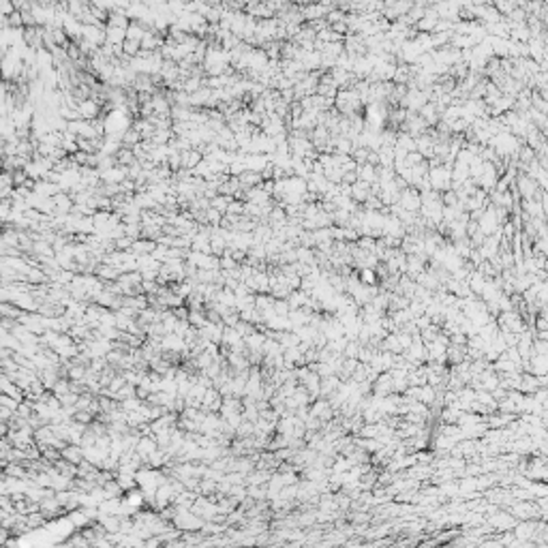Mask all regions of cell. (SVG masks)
<instances>
[{
	"label": "cell",
	"mask_w": 548,
	"mask_h": 548,
	"mask_svg": "<svg viewBox=\"0 0 548 548\" xmlns=\"http://www.w3.org/2000/svg\"><path fill=\"white\" fill-rule=\"evenodd\" d=\"M189 324L193 328H204L206 324H208V315H206V311H195V308H191L189 311Z\"/></svg>",
	"instance_id": "10"
},
{
	"label": "cell",
	"mask_w": 548,
	"mask_h": 548,
	"mask_svg": "<svg viewBox=\"0 0 548 548\" xmlns=\"http://www.w3.org/2000/svg\"><path fill=\"white\" fill-rule=\"evenodd\" d=\"M141 405H144V401H141L139 396H131V398H125V401L120 403V407L125 411H135V409H139Z\"/></svg>",
	"instance_id": "14"
},
{
	"label": "cell",
	"mask_w": 548,
	"mask_h": 548,
	"mask_svg": "<svg viewBox=\"0 0 548 548\" xmlns=\"http://www.w3.org/2000/svg\"><path fill=\"white\" fill-rule=\"evenodd\" d=\"M206 520L202 516H197L193 510H178V514L173 516L171 525L178 527L180 531H199L204 527Z\"/></svg>",
	"instance_id": "1"
},
{
	"label": "cell",
	"mask_w": 548,
	"mask_h": 548,
	"mask_svg": "<svg viewBox=\"0 0 548 548\" xmlns=\"http://www.w3.org/2000/svg\"><path fill=\"white\" fill-rule=\"evenodd\" d=\"M231 199H234V197H229V195H221V193H218L216 197H212V208L221 210L223 214H225V212H227V208H229V204H231Z\"/></svg>",
	"instance_id": "13"
},
{
	"label": "cell",
	"mask_w": 548,
	"mask_h": 548,
	"mask_svg": "<svg viewBox=\"0 0 548 548\" xmlns=\"http://www.w3.org/2000/svg\"><path fill=\"white\" fill-rule=\"evenodd\" d=\"M135 450H137V454L141 456L144 461H148V456H150L154 450H159V441L154 435H141L137 446H135Z\"/></svg>",
	"instance_id": "2"
},
{
	"label": "cell",
	"mask_w": 548,
	"mask_h": 548,
	"mask_svg": "<svg viewBox=\"0 0 548 548\" xmlns=\"http://www.w3.org/2000/svg\"><path fill=\"white\" fill-rule=\"evenodd\" d=\"M255 435V422L251 420H242V424L236 428V437H240V439H247V437H253Z\"/></svg>",
	"instance_id": "12"
},
{
	"label": "cell",
	"mask_w": 548,
	"mask_h": 548,
	"mask_svg": "<svg viewBox=\"0 0 548 548\" xmlns=\"http://www.w3.org/2000/svg\"><path fill=\"white\" fill-rule=\"evenodd\" d=\"M204 161V152H199L197 148H191V150L182 152V169H195V167Z\"/></svg>",
	"instance_id": "4"
},
{
	"label": "cell",
	"mask_w": 548,
	"mask_h": 548,
	"mask_svg": "<svg viewBox=\"0 0 548 548\" xmlns=\"http://www.w3.org/2000/svg\"><path fill=\"white\" fill-rule=\"evenodd\" d=\"M171 311H173V315H176L180 321H189V311H191L189 306L180 304V306H176V308H171Z\"/></svg>",
	"instance_id": "16"
},
{
	"label": "cell",
	"mask_w": 548,
	"mask_h": 548,
	"mask_svg": "<svg viewBox=\"0 0 548 548\" xmlns=\"http://www.w3.org/2000/svg\"><path fill=\"white\" fill-rule=\"evenodd\" d=\"M54 467H56V471H60V473H64V475H69V478H75V475H77V465H73V463H69L67 459H58V461L54 463Z\"/></svg>",
	"instance_id": "9"
},
{
	"label": "cell",
	"mask_w": 548,
	"mask_h": 548,
	"mask_svg": "<svg viewBox=\"0 0 548 548\" xmlns=\"http://www.w3.org/2000/svg\"><path fill=\"white\" fill-rule=\"evenodd\" d=\"M266 332L261 330H255L251 332L249 337H244V343H247V349L249 351H263V343H266Z\"/></svg>",
	"instance_id": "5"
},
{
	"label": "cell",
	"mask_w": 548,
	"mask_h": 548,
	"mask_svg": "<svg viewBox=\"0 0 548 548\" xmlns=\"http://www.w3.org/2000/svg\"><path fill=\"white\" fill-rule=\"evenodd\" d=\"M238 266H240V263L234 259V255H227V253H225V255L221 257V270H225V272H231V270H236Z\"/></svg>",
	"instance_id": "15"
},
{
	"label": "cell",
	"mask_w": 548,
	"mask_h": 548,
	"mask_svg": "<svg viewBox=\"0 0 548 548\" xmlns=\"http://www.w3.org/2000/svg\"><path fill=\"white\" fill-rule=\"evenodd\" d=\"M0 313H2V317H9V319H22V315L26 313L24 308H19L17 304H13V302H2V306H0Z\"/></svg>",
	"instance_id": "7"
},
{
	"label": "cell",
	"mask_w": 548,
	"mask_h": 548,
	"mask_svg": "<svg viewBox=\"0 0 548 548\" xmlns=\"http://www.w3.org/2000/svg\"><path fill=\"white\" fill-rule=\"evenodd\" d=\"M238 180H240L242 189H253V186H259L263 182L261 171H244V173L238 176Z\"/></svg>",
	"instance_id": "6"
},
{
	"label": "cell",
	"mask_w": 548,
	"mask_h": 548,
	"mask_svg": "<svg viewBox=\"0 0 548 548\" xmlns=\"http://www.w3.org/2000/svg\"><path fill=\"white\" fill-rule=\"evenodd\" d=\"M218 493V482L212 480V478H202V482H199V495H214Z\"/></svg>",
	"instance_id": "11"
},
{
	"label": "cell",
	"mask_w": 548,
	"mask_h": 548,
	"mask_svg": "<svg viewBox=\"0 0 548 548\" xmlns=\"http://www.w3.org/2000/svg\"><path fill=\"white\" fill-rule=\"evenodd\" d=\"M141 139H144V137H141V133H139L135 126H131L125 135H122V146H126V148H135Z\"/></svg>",
	"instance_id": "8"
},
{
	"label": "cell",
	"mask_w": 548,
	"mask_h": 548,
	"mask_svg": "<svg viewBox=\"0 0 548 548\" xmlns=\"http://www.w3.org/2000/svg\"><path fill=\"white\" fill-rule=\"evenodd\" d=\"M62 459H67L69 463H73V465H80V463L86 459V456H84V448L80 443H67V446L62 448Z\"/></svg>",
	"instance_id": "3"
}]
</instances>
